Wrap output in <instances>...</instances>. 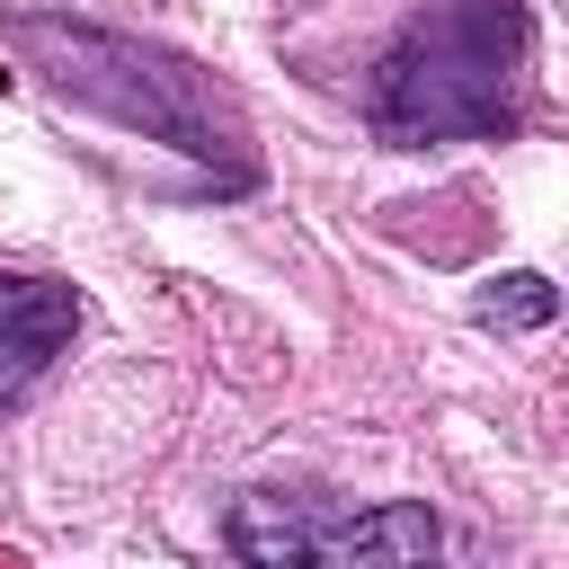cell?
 I'll return each instance as SVG.
<instances>
[{"label": "cell", "instance_id": "obj_1", "mask_svg": "<svg viewBox=\"0 0 569 569\" xmlns=\"http://www.w3.org/2000/svg\"><path fill=\"white\" fill-rule=\"evenodd\" d=\"M533 27L516 0H436L365 80V124L382 151L507 142L533 107Z\"/></svg>", "mask_w": 569, "mask_h": 569}, {"label": "cell", "instance_id": "obj_2", "mask_svg": "<svg viewBox=\"0 0 569 569\" xmlns=\"http://www.w3.org/2000/svg\"><path fill=\"white\" fill-rule=\"evenodd\" d=\"M18 53L71 98V107H98L107 124L124 133H151L169 151H187L196 169H213V187H249L258 160H249V124L231 107V89L142 36H116V27H89V18H53V9H27L9 18Z\"/></svg>", "mask_w": 569, "mask_h": 569}, {"label": "cell", "instance_id": "obj_3", "mask_svg": "<svg viewBox=\"0 0 569 569\" xmlns=\"http://www.w3.org/2000/svg\"><path fill=\"white\" fill-rule=\"evenodd\" d=\"M231 551L249 569H453L427 498L329 507L311 489H240L231 498Z\"/></svg>", "mask_w": 569, "mask_h": 569}, {"label": "cell", "instance_id": "obj_4", "mask_svg": "<svg viewBox=\"0 0 569 569\" xmlns=\"http://www.w3.org/2000/svg\"><path fill=\"white\" fill-rule=\"evenodd\" d=\"M71 329H80V293L71 284L0 267V409L44 382V365L71 347Z\"/></svg>", "mask_w": 569, "mask_h": 569}, {"label": "cell", "instance_id": "obj_5", "mask_svg": "<svg viewBox=\"0 0 569 569\" xmlns=\"http://www.w3.org/2000/svg\"><path fill=\"white\" fill-rule=\"evenodd\" d=\"M551 311H560V293H551V276H533V267L489 276V284L471 293V320H480V329H542Z\"/></svg>", "mask_w": 569, "mask_h": 569}, {"label": "cell", "instance_id": "obj_6", "mask_svg": "<svg viewBox=\"0 0 569 569\" xmlns=\"http://www.w3.org/2000/svg\"><path fill=\"white\" fill-rule=\"evenodd\" d=\"M0 569H27V551H9V542H0Z\"/></svg>", "mask_w": 569, "mask_h": 569}]
</instances>
